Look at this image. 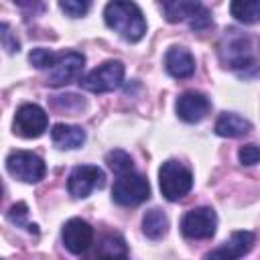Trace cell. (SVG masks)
<instances>
[{"mask_svg": "<svg viewBox=\"0 0 260 260\" xmlns=\"http://www.w3.org/2000/svg\"><path fill=\"white\" fill-rule=\"evenodd\" d=\"M217 55L225 69L236 71L244 79L260 75V65L256 59V41L238 28H228L223 32L217 45Z\"/></svg>", "mask_w": 260, "mask_h": 260, "instance_id": "cell-1", "label": "cell"}, {"mask_svg": "<svg viewBox=\"0 0 260 260\" xmlns=\"http://www.w3.org/2000/svg\"><path fill=\"white\" fill-rule=\"evenodd\" d=\"M106 24L128 43H138L146 32V20L138 4L134 2H108L104 8Z\"/></svg>", "mask_w": 260, "mask_h": 260, "instance_id": "cell-2", "label": "cell"}, {"mask_svg": "<svg viewBox=\"0 0 260 260\" xmlns=\"http://www.w3.org/2000/svg\"><path fill=\"white\" fill-rule=\"evenodd\" d=\"M158 185H160V193L169 201H179L191 191L193 175L183 162L169 158L158 169Z\"/></svg>", "mask_w": 260, "mask_h": 260, "instance_id": "cell-3", "label": "cell"}, {"mask_svg": "<svg viewBox=\"0 0 260 260\" xmlns=\"http://www.w3.org/2000/svg\"><path fill=\"white\" fill-rule=\"evenodd\" d=\"M162 12L169 22H183L187 20L193 30H203L211 26V12L201 2L191 0H171L162 2Z\"/></svg>", "mask_w": 260, "mask_h": 260, "instance_id": "cell-4", "label": "cell"}, {"mask_svg": "<svg viewBox=\"0 0 260 260\" xmlns=\"http://www.w3.org/2000/svg\"><path fill=\"white\" fill-rule=\"evenodd\" d=\"M124 81V65L122 61H106L87 75L79 77V85L91 93H108L122 85Z\"/></svg>", "mask_w": 260, "mask_h": 260, "instance_id": "cell-5", "label": "cell"}, {"mask_svg": "<svg viewBox=\"0 0 260 260\" xmlns=\"http://www.w3.org/2000/svg\"><path fill=\"white\" fill-rule=\"evenodd\" d=\"M150 197L148 181L138 173H126L116 179L112 189V199L122 207H136Z\"/></svg>", "mask_w": 260, "mask_h": 260, "instance_id": "cell-6", "label": "cell"}, {"mask_svg": "<svg viewBox=\"0 0 260 260\" xmlns=\"http://www.w3.org/2000/svg\"><path fill=\"white\" fill-rule=\"evenodd\" d=\"M6 169L12 177L24 181V183H39L45 173H47V165L45 160L28 150H14L6 156Z\"/></svg>", "mask_w": 260, "mask_h": 260, "instance_id": "cell-7", "label": "cell"}, {"mask_svg": "<svg viewBox=\"0 0 260 260\" xmlns=\"http://www.w3.org/2000/svg\"><path fill=\"white\" fill-rule=\"evenodd\" d=\"M83 63H85V57L77 51L57 53L51 67L47 69V83L53 87H61V85L71 83L73 79L79 77Z\"/></svg>", "mask_w": 260, "mask_h": 260, "instance_id": "cell-8", "label": "cell"}, {"mask_svg": "<svg viewBox=\"0 0 260 260\" xmlns=\"http://www.w3.org/2000/svg\"><path fill=\"white\" fill-rule=\"evenodd\" d=\"M217 215L211 207H195L181 219V232L189 240H207L215 234Z\"/></svg>", "mask_w": 260, "mask_h": 260, "instance_id": "cell-9", "label": "cell"}, {"mask_svg": "<svg viewBox=\"0 0 260 260\" xmlns=\"http://www.w3.org/2000/svg\"><path fill=\"white\" fill-rule=\"evenodd\" d=\"M106 185V175L95 165H79L69 173L67 189L75 199H85L93 189H102Z\"/></svg>", "mask_w": 260, "mask_h": 260, "instance_id": "cell-10", "label": "cell"}, {"mask_svg": "<svg viewBox=\"0 0 260 260\" xmlns=\"http://www.w3.org/2000/svg\"><path fill=\"white\" fill-rule=\"evenodd\" d=\"M49 118L37 104H22L14 116V132L22 138H39L47 130Z\"/></svg>", "mask_w": 260, "mask_h": 260, "instance_id": "cell-11", "label": "cell"}, {"mask_svg": "<svg viewBox=\"0 0 260 260\" xmlns=\"http://www.w3.org/2000/svg\"><path fill=\"white\" fill-rule=\"evenodd\" d=\"M256 236L248 230H238L230 236V240H225L221 246L213 248L211 252L205 254L203 260H240L242 256H246L252 246H254Z\"/></svg>", "mask_w": 260, "mask_h": 260, "instance_id": "cell-12", "label": "cell"}, {"mask_svg": "<svg viewBox=\"0 0 260 260\" xmlns=\"http://www.w3.org/2000/svg\"><path fill=\"white\" fill-rule=\"evenodd\" d=\"M63 244L71 254H83L91 242H93V228L81 219V217H73L69 221H65L63 232H61Z\"/></svg>", "mask_w": 260, "mask_h": 260, "instance_id": "cell-13", "label": "cell"}, {"mask_svg": "<svg viewBox=\"0 0 260 260\" xmlns=\"http://www.w3.org/2000/svg\"><path fill=\"white\" fill-rule=\"evenodd\" d=\"M175 108H177V116H179L183 122L195 124V122H201V120L209 114L211 102H209V98H207L205 93L191 89V91H185V93L179 95Z\"/></svg>", "mask_w": 260, "mask_h": 260, "instance_id": "cell-14", "label": "cell"}, {"mask_svg": "<svg viewBox=\"0 0 260 260\" xmlns=\"http://www.w3.org/2000/svg\"><path fill=\"white\" fill-rule=\"evenodd\" d=\"M165 69L175 79H187L195 73V59L185 47H171L165 55Z\"/></svg>", "mask_w": 260, "mask_h": 260, "instance_id": "cell-15", "label": "cell"}, {"mask_svg": "<svg viewBox=\"0 0 260 260\" xmlns=\"http://www.w3.org/2000/svg\"><path fill=\"white\" fill-rule=\"evenodd\" d=\"M51 140L57 148L61 150H73L79 148L85 142V130L81 126H73V124H55L51 130Z\"/></svg>", "mask_w": 260, "mask_h": 260, "instance_id": "cell-16", "label": "cell"}, {"mask_svg": "<svg viewBox=\"0 0 260 260\" xmlns=\"http://www.w3.org/2000/svg\"><path fill=\"white\" fill-rule=\"evenodd\" d=\"M250 130H252V122L234 112H223L215 122V134L223 138H240Z\"/></svg>", "mask_w": 260, "mask_h": 260, "instance_id": "cell-17", "label": "cell"}, {"mask_svg": "<svg viewBox=\"0 0 260 260\" xmlns=\"http://www.w3.org/2000/svg\"><path fill=\"white\" fill-rule=\"evenodd\" d=\"M169 232V217L160 209H150L142 217V234L148 240H160Z\"/></svg>", "mask_w": 260, "mask_h": 260, "instance_id": "cell-18", "label": "cell"}, {"mask_svg": "<svg viewBox=\"0 0 260 260\" xmlns=\"http://www.w3.org/2000/svg\"><path fill=\"white\" fill-rule=\"evenodd\" d=\"M93 260H128V248L126 242L120 236H106L100 242L98 254L93 256Z\"/></svg>", "mask_w": 260, "mask_h": 260, "instance_id": "cell-19", "label": "cell"}, {"mask_svg": "<svg viewBox=\"0 0 260 260\" xmlns=\"http://www.w3.org/2000/svg\"><path fill=\"white\" fill-rule=\"evenodd\" d=\"M230 12L238 22L244 24L260 22V0H234L230 4Z\"/></svg>", "mask_w": 260, "mask_h": 260, "instance_id": "cell-20", "label": "cell"}, {"mask_svg": "<svg viewBox=\"0 0 260 260\" xmlns=\"http://www.w3.org/2000/svg\"><path fill=\"white\" fill-rule=\"evenodd\" d=\"M106 162H108V167L112 169V173H116L118 177H122V175L134 171V162H132L130 154H128L126 150H122V148H116V150L108 152V154H106Z\"/></svg>", "mask_w": 260, "mask_h": 260, "instance_id": "cell-21", "label": "cell"}, {"mask_svg": "<svg viewBox=\"0 0 260 260\" xmlns=\"http://www.w3.org/2000/svg\"><path fill=\"white\" fill-rule=\"evenodd\" d=\"M26 213H28L26 203H24V201H18V203H14V205L10 207V211L6 213V217H8V221H12L14 225H22V228H26L28 232L37 234L39 230H37L35 223H28V221H26Z\"/></svg>", "mask_w": 260, "mask_h": 260, "instance_id": "cell-22", "label": "cell"}, {"mask_svg": "<svg viewBox=\"0 0 260 260\" xmlns=\"http://www.w3.org/2000/svg\"><path fill=\"white\" fill-rule=\"evenodd\" d=\"M53 106L57 110H65V112L75 114V112L85 108V102L81 98H77L75 93H65V95H55L53 98Z\"/></svg>", "mask_w": 260, "mask_h": 260, "instance_id": "cell-23", "label": "cell"}, {"mask_svg": "<svg viewBox=\"0 0 260 260\" xmlns=\"http://www.w3.org/2000/svg\"><path fill=\"white\" fill-rule=\"evenodd\" d=\"M55 55H57V53L39 47V49H32V51H30L28 61H30V65H35L37 69H49L51 63H53V59H55Z\"/></svg>", "mask_w": 260, "mask_h": 260, "instance_id": "cell-24", "label": "cell"}, {"mask_svg": "<svg viewBox=\"0 0 260 260\" xmlns=\"http://www.w3.org/2000/svg\"><path fill=\"white\" fill-rule=\"evenodd\" d=\"M89 2H81V0H61L59 2V8L67 14V16H71V18H79V16H83L87 10H89Z\"/></svg>", "mask_w": 260, "mask_h": 260, "instance_id": "cell-25", "label": "cell"}, {"mask_svg": "<svg viewBox=\"0 0 260 260\" xmlns=\"http://www.w3.org/2000/svg\"><path fill=\"white\" fill-rule=\"evenodd\" d=\"M238 158H240V162L246 165V167L256 165V162L260 160V146H258V144H252V142L240 146V150H238Z\"/></svg>", "mask_w": 260, "mask_h": 260, "instance_id": "cell-26", "label": "cell"}, {"mask_svg": "<svg viewBox=\"0 0 260 260\" xmlns=\"http://www.w3.org/2000/svg\"><path fill=\"white\" fill-rule=\"evenodd\" d=\"M0 37H2V45H4V49L8 51V53H18V49H20V43L12 37V32H10V26L6 24V22H2V26H0Z\"/></svg>", "mask_w": 260, "mask_h": 260, "instance_id": "cell-27", "label": "cell"}]
</instances>
